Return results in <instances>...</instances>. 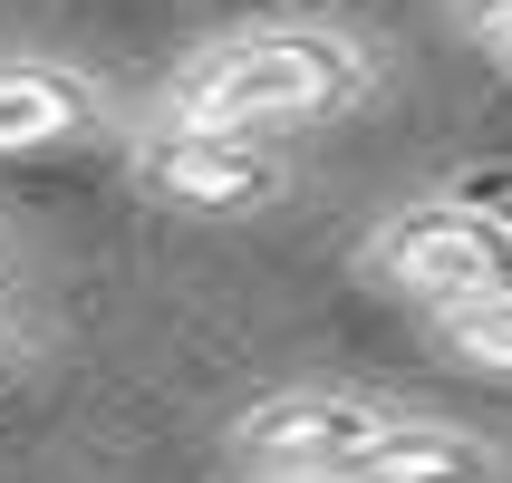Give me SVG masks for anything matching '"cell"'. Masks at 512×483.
<instances>
[{"instance_id":"obj_1","label":"cell","mask_w":512,"mask_h":483,"mask_svg":"<svg viewBox=\"0 0 512 483\" xmlns=\"http://www.w3.org/2000/svg\"><path fill=\"white\" fill-rule=\"evenodd\" d=\"M368 87V58L329 39V29H252L203 49L174 78V126H213V136H261V126H310L339 116Z\"/></svg>"},{"instance_id":"obj_2","label":"cell","mask_w":512,"mask_h":483,"mask_svg":"<svg viewBox=\"0 0 512 483\" xmlns=\"http://www.w3.org/2000/svg\"><path fill=\"white\" fill-rule=\"evenodd\" d=\"M377 271L416 290L426 310H464V300H512V213L484 203H416L377 232Z\"/></svg>"},{"instance_id":"obj_3","label":"cell","mask_w":512,"mask_h":483,"mask_svg":"<svg viewBox=\"0 0 512 483\" xmlns=\"http://www.w3.org/2000/svg\"><path fill=\"white\" fill-rule=\"evenodd\" d=\"M145 184L184 213H252V203L281 194V155L261 136H213V126H165L145 136Z\"/></svg>"},{"instance_id":"obj_4","label":"cell","mask_w":512,"mask_h":483,"mask_svg":"<svg viewBox=\"0 0 512 483\" xmlns=\"http://www.w3.org/2000/svg\"><path fill=\"white\" fill-rule=\"evenodd\" d=\"M387 435V416L377 406H358V397H271V406H252L242 416V455L252 464H358Z\"/></svg>"},{"instance_id":"obj_5","label":"cell","mask_w":512,"mask_h":483,"mask_svg":"<svg viewBox=\"0 0 512 483\" xmlns=\"http://www.w3.org/2000/svg\"><path fill=\"white\" fill-rule=\"evenodd\" d=\"M97 126V87L68 68H0V155H39V145H78Z\"/></svg>"},{"instance_id":"obj_6","label":"cell","mask_w":512,"mask_h":483,"mask_svg":"<svg viewBox=\"0 0 512 483\" xmlns=\"http://www.w3.org/2000/svg\"><path fill=\"white\" fill-rule=\"evenodd\" d=\"M348 483H493V455L464 426H387L358 464H339Z\"/></svg>"},{"instance_id":"obj_7","label":"cell","mask_w":512,"mask_h":483,"mask_svg":"<svg viewBox=\"0 0 512 483\" xmlns=\"http://www.w3.org/2000/svg\"><path fill=\"white\" fill-rule=\"evenodd\" d=\"M435 339L455 348L464 368L512 377V300H464V310H435Z\"/></svg>"},{"instance_id":"obj_8","label":"cell","mask_w":512,"mask_h":483,"mask_svg":"<svg viewBox=\"0 0 512 483\" xmlns=\"http://www.w3.org/2000/svg\"><path fill=\"white\" fill-rule=\"evenodd\" d=\"M474 39L512 68V0H474Z\"/></svg>"},{"instance_id":"obj_9","label":"cell","mask_w":512,"mask_h":483,"mask_svg":"<svg viewBox=\"0 0 512 483\" xmlns=\"http://www.w3.org/2000/svg\"><path fill=\"white\" fill-rule=\"evenodd\" d=\"M242 483H348V474H329V464H252Z\"/></svg>"}]
</instances>
